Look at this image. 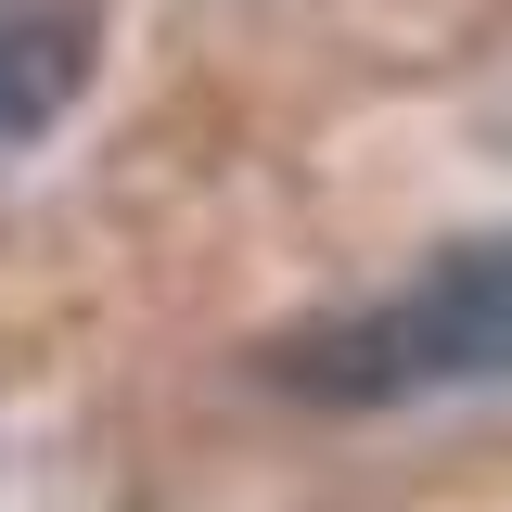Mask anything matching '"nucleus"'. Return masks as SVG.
<instances>
[{"instance_id":"1","label":"nucleus","mask_w":512,"mask_h":512,"mask_svg":"<svg viewBox=\"0 0 512 512\" xmlns=\"http://www.w3.org/2000/svg\"><path fill=\"white\" fill-rule=\"evenodd\" d=\"M269 384L320 397V410H384V397H436V384H512V244H461L448 269H423L384 308L282 333Z\"/></svg>"},{"instance_id":"2","label":"nucleus","mask_w":512,"mask_h":512,"mask_svg":"<svg viewBox=\"0 0 512 512\" xmlns=\"http://www.w3.org/2000/svg\"><path fill=\"white\" fill-rule=\"evenodd\" d=\"M90 52H103V0H0V154L90 90Z\"/></svg>"}]
</instances>
